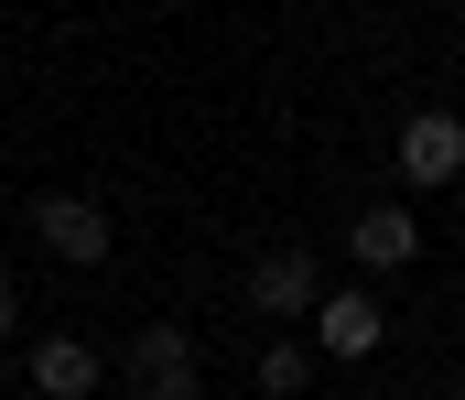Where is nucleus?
<instances>
[{"label":"nucleus","instance_id":"6e6552de","mask_svg":"<svg viewBox=\"0 0 465 400\" xmlns=\"http://www.w3.org/2000/svg\"><path fill=\"white\" fill-rule=\"evenodd\" d=\"M314 390V346H260V400H303Z\"/></svg>","mask_w":465,"mask_h":400},{"label":"nucleus","instance_id":"0eeeda50","mask_svg":"<svg viewBox=\"0 0 465 400\" xmlns=\"http://www.w3.org/2000/svg\"><path fill=\"white\" fill-rule=\"evenodd\" d=\"M22 379H33V390H44V400H87V390H98V379H109V357H98L87 336H44Z\"/></svg>","mask_w":465,"mask_h":400},{"label":"nucleus","instance_id":"20e7f679","mask_svg":"<svg viewBox=\"0 0 465 400\" xmlns=\"http://www.w3.org/2000/svg\"><path fill=\"white\" fill-rule=\"evenodd\" d=\"M465 173V120L455 109H422V120H401V184H455Z\"/></svg>","mask_w":465,"mask_h":400},{"label":"nucleus","instance_id":"f03ea898","mask_svg":"<svg viewBox=\"0 0 465 400\" xmlns=\"http://www.w3.org/2000/svg\"><path fill=\"white\" fill-rule=\"evenodd\" d=\"M33 239H44L65 270H98L119 228H109V206H98V195H33Z\"/></svg>","mask_w":465,"mask_h":400},{"label":"nucleus","instance_id":"39448f33","mask_svg":"<svg viewBox=\"0 0 465 400\" xmlns=\"http://www.w3.org/2000/svg\"><path fill=\"white\" fill-rule=\"evenodd\" d=\"M314 292H325V270H314V249H292V239L249 260V303L260 314H314Z\"/></svg>","mask_w":465,"mask_h":400},{"label":"nucleus","instance_id":"9d476101","mask_svg":"<svg viewBox=\"0 0 465 400\" xmlns=\"http://www.w3.org/2000/svg\"><path fill=\"white\" fill-rule=\"evenodd\" d=\"M0 400H11V390H0Z\"/></svg>","mask_w":465,"mask_h":400},{"label":"nucleus","instance_id":"7ed1b4c3","mask_svg":"<svg viewBox=\"0 0 465 400\" xmlns=\"http://www.w3.org/2000/svg\"><path fill=\"white\" fill-rule=\"evenodd\" d=\"M379 336H390V314H379V292H314V346L357 368V357H379Z\"/></svg>","mask_w":465,"mask_h":400},{"label":"nucleus","instance_id":"f257e3e1","mask_svg":"<svg viewBox=\"0 0 465 400\" xmlns=\"http://www.w3.org/2000/svg\"><path fill=\"white\" fill-rule=\"evenodd\" d=\"M119 368H130V400H206L195 336H184V325H141V336L119 346Z\"/></svg>","mask_w":465,"mask_h":400},{"label":"nucleus","instance_id":"423d86ee","mask_svg":"<svg viewBox=\"0 0 465 400\" xmlns=\"http://www.w3.org/2000/svg\"><path fill=\"white\" fill-rule=\"evenodd\" d=\"M411 249H422V217L411 206H357L347 217V260L357 270H411Z\"/></svg>","mask_w":465,"mask_h":400},{"label":"nucleus","instance_id":"1a4fd4ad","mask_svg":"<svg viewBox=\"0 0 465 400\" xmlns=\"http://www.w3.org/2000/svg\"><path fill=\"white\" fill-rule=\"evenodd\" d=\"M11 325H22V281L0 270V336H11Z\"/></svg>","mask_w":465,"mask_h":400}]
</instances>
